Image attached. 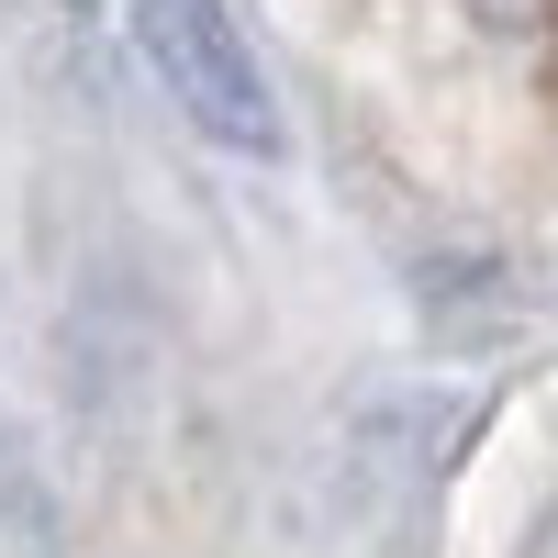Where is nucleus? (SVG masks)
I'll use <instances>...</instances> for the list:
<instances>
[{
    "label": "nucleus",
    "instance_id": "nucleus-3",
    "mask_svg": "<svg viewBox=\"0 0 558 558\" xmlns=\"http://www.w3.org/2000/svg\"><path fill=\"white\" fill-rule=\"evenodd\" d=\"M514 558H558V502H547V514L525 525V547H514Z\"/></svg>",
    "mask_w": 558,
    "mask_h": 558
},
{
    "label": "nucleus",
    "instance_id": "nucleus-4",
    "mask_svg": "<svg viewBox=\"0 0 558 558\" xmlns=\"http://www.w3.org/2000/svg\"><path fill=\"white\" fill-rule=\"evenodd\" d=\"M78 12H101V0H78Z\"/></svg>",
    "mask_w": 558,
    "mask_h": 558
},
{
    "label": "nucleus",
    "instance_id": "nucleus-1",
    "mask_svg": "<svg viewBox=\"0 0 558 558\" xmlns=\"http://www.w3.org/2000/svg\"><path fill=\"white\" fill-rule=\"evenodd\" d=\"M134 45H146L157 89L179 101V123L213 134L223 157H279L291 146V123L268 101V68H257V45L235 34L223 0H134Z\"/></svg>",
    "mask_w": 558,
    "mask_h": 558
},
{
    "label": "nucleus",
    "instance_id": "nucleus-2",
    "mask_svg": "<svg viewBox=\"0 0 558 558\" xmlns=\"http://www.w3.org/2000/svg\"><path fill=\"white\" fill-rule=\"evenodd\" d=\"M57 547H68V514L45 492V470L23 458V436L0 425V558H57Z\"/></svg>",
    "mask_w": 558,
    "mask_h": 558
}]
</instances>
